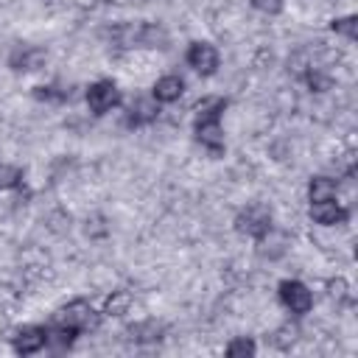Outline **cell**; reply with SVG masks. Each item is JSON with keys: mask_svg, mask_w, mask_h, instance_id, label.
<instances>
[{"mask_svg": "<svg viewBox=\"0 0 358 358\" xmlns=\"http://www.w3.org/2000/svg\"><path fill=\"white\" fill-rule=\"evenodd\" d=\"M308 215L319 227H341V224H347L350 210L344 204H338L336 199H330V201H310Z\"/></svg>", "mask_w": 358, "mask_h": 358, "instance_id": "6", "label": "cell"}, {"mask_svg": "<svg viewBox=\"0 0 358 358\" xmlns=\"http://www.w3.org/2000/svg\"><path fill=\"white\" fill-rule=\"evenodd\" d=\"M185 59H187V64L199 73V76H213L215 70H218V50L210 45V42H193L190 48H187V53H185Z\"/></svg>", "mask_w": 358, "mask_h": 358, "instance_id": "7", "label": "cell"}, {"mask_svg": "<svg viewBox=\"0 0 358 358\" xmlns=\"http://www.w3.org/2000/svg\"><path fill=\"white\" fill-rule=\"evenodd\" d=\"M277 296H280L282 308L291 310L294 316H305V313L313 310V294H310V288H308L305 282H299V280H282V282L277 285Z\"/></svg>", "mask_w": 358, "mask_h": 358, "instance_id": "3", "label": "cell"}, {"mask_svg": "<svg viewBox=\"0 0 358 358\" xmlns=\"http://www.w3.org/2000/svg\"><path fill=\"white\" fill-rule=\"evenodd\" d=\"M252 3V8L255 11H260V14H266V17H274V14H280L282 11V0H249Z\"/></svg>", "mask_w": 358, "mask_h": 358, "instance_id": "21", "label": "cell"}, {"mask_svg": "<svg viewBox=\"0 0 358 358\" xmlns=\"http://www.w3.org/2000/svg\"><path fill=\"white\" fill-rule=\"evenodd\" d=\"M257 241H260V255L268 257V260H277V257H282L288 252V235L274 232V227L263 238H257Z\"/></svg>", "mask_w": 358, "mask_h": 358, "instance_id": "13", "label": "cell"}, {"mask_svg": "<svg viewBox=\"0 0 358 358\" xmlns=\"http://www.w3.org/2000/svg\"><path fill=\"white\" fill-rule=\"evenodd\" d=\"M182 95H185V81H182L179 76L168 73V76H162V78L154 81L151 98H154L157 103H173V101H179Z\"/></svg>", "mask_w": 358, "mask_h": 358, "instance_id": "10", "label": "cell"}, {"mask_svg": "<svg viewBox=\"0 0 358 358\" xmlns=\"http://www.w3.org/2000/svg\"><path fill=\"white\" fill-rule=\"evenodd\" d=\"M327 294H330V299H336V302L350 299V285H347V280H344V277L330 280V282H327Z\"/></svg>", "mask_w": 358, "mask_h": 358, "instance_id": "20", "label": "cell"}, {"mask_svg": "<svg viewBox=\"0 0 358 358\" xmlns=\"http://www.w3.org/2000/svg\"><path fill=\"white\" fill-rule=\"evenodd\" d=\"M338 196V182L333 176H313L308 182V199L310 201H330Z\"/></svg>", "mask_w": 358, "mask_h": 358, "instance_id": "12", "label": "cell"}, {"mask_svg": "<svg viewBox=\"0 0 358 358\" xmlns=\"http://www.w3.org/2000/svg\"><path fill=\"white\" fill-rule=\"evenodd\" d=\"M129 338L137 341V344H145V341H157L162 338V324L154 322V319H145V322H137V324H129L126 327Z\"/></svg>", "mask_w": 358, "mask_h": 358, "instance_id": "14", "label": "cell"}, {"mask_svg": "<svg viewBox=\"0 0 358 358\" xmlns=\"http://www.w3.org/2000/svg\"><path fill=\"white\" fill-rule=\"evenodd\" d=\"M129 308H131V294L129 291H112L103 302L106 316H123V313H129Z\"/></svg>", "mask_w": 358, "mask_h": 358, "instance_id": "15", "label": "cell"}, {"mask_svg": "<svg viewBox=\"0 0 358 358\" xmlns=\"http://www.w3.org/2000/svg\"><path fill=\"white\" fill-rule=\"evenodd\" d=\"M22 182V171L17 165H8V162H0V190H11Z\"/></svg>", "mask_w": 358, "mask_h": 358, "instance_id": "18", "label": "cell"}, {"mask_svg": "<svg viewBox=\"0 0 358 358\" xmlns=\"http://www.w3.org/2000/svg\"><path fill=\"white\" fill-rule=\"evenodd\" d=\"M53 324H64V327H73L81 333V330H92L98 324V313L92 310V305L87 299H73L56 310Z\"/></svg>", "mask_w": 358, "mask_h": 358, "instance_id": "2", "label": "cell"}, {"mask_svg": "<svg viewBox=\"0 0 358 358\" xmlns=\"http://www.w3.org/2000/svg\"><path fill=\"white\" fill-rule=\"evenodd\" d=\"M330 31L338 34V36H344L347 42H355V36H358V17H355V14L336 17V20L330 22Z\"/></svg>", "mask_w": 358, "mask_h": 358, "instance_id": "16", "label": "cell"}, {"mask_svg": "<svg viewBox=\"0 0 358 358\" xmlns=\"http://www.w3.org/2000/svg\"><path fill=\"white\" fill-rule=\"evenodd\" d=\"M229 358H241V355H255V341L252 338H246V336H241V338H232L229 344H227V350H224Z\"/></svg>", "mask_w": 358, "mask_h": 358, "instance_id": "19", "label": "cell"}, {"mask_svg": "<svg viewBox=\"0 0 358 358\" xmlns=\"http://www.w3.org/2000/svg\"><path fill=\"white\" fill-rule=\"evenodd\" d=\"M84 98H87V106H90L92 115H106V112H112L120 103V90H117L115 81L101 78V81H95V84L87 87V95Z\"/></svg>", "mask_w": 358, "mask_h": 358, "instance_id": "5", "label": "cell"}, {"mask_svg": "<svg viewBox=\"0 0 358 358\" xmlns=\"http://www.w3.org/2000/svg\"><path fill=\"white\" fill-rule=\"evenodd\" d=\"M224 109H227V101L221 95H207L196 103V140L210 154L224 151V129H221Z\"/></svg>", "mask_w": 358, "mask_h": 358, "instance_id": "1", "label": "cell"}, {"mask_svg": "<svg viewBox=\"0 0 358 358\" xmlns=\"http://www.w3.org/2000/svg\"><path fill=\"white\" fill-rule=\"evenodd\" d=\"M235 229L246 238H263L271 229V210L263 204H249L235 215Z\"/></svg>", "mask_w": 358, "mask_h": 358, "instance_id": "4", "label": "cell"}, {"mask_svg": "<svg viewBox=\"0 0 358 358\" xmlns=\"http://www.w3.org/2000/svg\"><path fill=\"white\" fill-rule=\"evenodd\" d=\"M11 344H14V352L34 355V352H39L48 344V327H42V324H25V327H20L14 333Z\"/></svg>", "mask_w": 358, "mask_h": 358, "instance_id": "8", "label": "cell"}, {"mask_svg": "<svg viewBox=\"0 0 358 358\" xmlns=\"http://www.w3.org/2000/svg\"><path fill=\"white\" fill-rule=\"evenodd\" d=\"M299 338V327H294V324H282L280 330H274V336H271V341H274V347H280V350H291V344Z\"/></svg>", "mask_w": 358, "mask_h": 358, "instance_id": "17", "label": "cell"}, {"mask_svg": "<svg viewBox=\"0 0 358 358\" xmlns=\"http://www.w3.org/2000/svg\"><path fill=\"white\" fill-rule=\"evenodd\" d=\"M157 115H159V106L154 98H134L129 103L126 120H129V126H145V123H154Z\"/></svg>", "mask_w": 358, "mask_h": 358, "instance_id": "11", "label": "cell"}, {"mask_svg": "<svg viewBox=\"0 0 358 358\" xmlns=\"http://www.w3.org/2000/svg\"><path fill=\"white\" fill-rule=\"evenodd\" d=\"M45 59H48V53H45L42 48H34V45H20V48H14V53L8 56V64H11L14 70L34 73V70H39V67L45 64Z\"/></svg>", "mask_w": 358, "mask_h": 358, "instance_id": "9", "label": "cell"}]
</instances>
